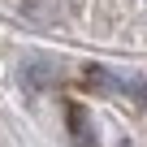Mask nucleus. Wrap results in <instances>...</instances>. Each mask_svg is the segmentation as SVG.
Here are the masks:
<instances>
[{
    "mask_svg": "<svg viewBox=\"0 0 147 147\" xmlns=\"http://www.w3.org/2000/svg\"><path fill=\"white\" fill-rule=\"evenodd\" d=\"M22 9H26V18L30 22H56L61 18V0H22Z\"/></svg>",
    "mask_w": 147,
    "mask_h": 147,
    "instance_id": "1",
    "label": "nucleus"
}]
</instances>
